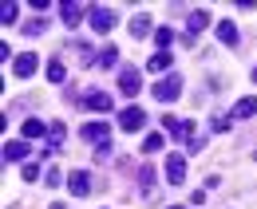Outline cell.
<instances>
[{
	"label": "cell",
	"mask_w": 257,
	"mask_h": 209,
	"mask_svg": "<svg viewBox=\"0 0 257 209\" xmlns=\"http://www.w3.org/2000/svg\"><path fill=\"white\" fill-rule=\"evenodd\" d=\"M249 115H257V99H241L233 107V119H249Z\"/></svg>",
	"instance_id": "e0dca14e"
},
{
	"label": "cell",
	"mask_w": 257,
	"mask_h": 209,
	"mask_svg": "<svg viewBox=\"0 0 257 209\" xmlns=\"http://www.w3.org/2000/svg\"><path fill=\"white\" fill-rule=\"evenodd\" d=\"M155 150H162V134H147L143 138V154H155Z\"/></svg>",
	"instance_id": "7402d4cb"
},
{
	"label": "cell",
	"mask_w": 257,
	"mask_h": 209,
	"mask_svg": "<svg viewBox=\"0 0 257 209\" xmlns=\"http://www.w3.org/2000/svg\"><path fill=\"white\" fill-rule=\"evenodd\" d=\"M0 24H4V28L16 24V4H4V8H0Z\"/></svg>",
	"instance_id": "603a6c76"
},
{
	"label": "cell",
	"mask_w": 257,
	"mask_h": 209,
	"mask_svg": "<svg viewBox=\"0 0 257 209\" xmlns=\"http://www.w3.org/2000/svg\"><path fill=\"white\" fill-rule=\"evenodd\" d=\"M139 87H143V75H139V71H123V75H119V91H123V95H139Z\"/></svg>",
	"instance_id": "9c48e42d"
},
{
	"label": "cell",
	"mask_w": 257,
	"mask_h": 209,
	"mask_svg": "<svg viewBox=\"0 0 257 209\" xmlns=\"http://www.w3.org/2000/svg\"><path fill=\"white\" fill-rule=\"evenodd\" d=\"M170 52H155V56H151V60H147V67H151V71H170Z\"/></svg>",
	"instance_id": "2e32d148"
},
{
	"label": "cell",
	"mask_w": 257,
	"mask_h": 209,
	"mask_svg": "<svg viewBox=\"0 0 257 209\" xmlns=\"http://www.w3.org/2000/svg\"><path fill=\"white\" fill-rule=\"evenodd\" d=\"M178 91H182V75H178V71H170L166 79H159V83H155V91H151V95H155L159 103H174V99H178Z\"/></svg>",
	"instance_id": "6da1fadb"
},
{
	"label": "cell",
	"mask_w": 257,
	"mask_h": 209,
	"mask_svg": "<svg viewBox=\"0 0 257 209\" xmlns=\"http://www.w3.org/2000/svg\"><path fill=\"white\" fill-rule=\"evenodd\" d=\"M111 158V142H103V146H95V162H107Z\"/></svg>",
	"instance_id": "484cf974"
},
{
	"label": "cell",
	"mask_w": 257,
	"mask_h": 209,
	"mask_svg": "<svg viewBox=\"0 0 257 209\" xmlns=\"http://www.w3.org/2000/svg\"><path fill=\"white\" fill-rule=\"evenodd\" d=\"M151 181H155V174H151V166H143V170H139V185H143V189H151Z\"/></svg>",
	"instance_id": "d4e9b609"
},
{
	"label": "cell",
	"mask_w": 257,
	"mask_h": 209,
	"mask_svg": "<svg viewBox=\"0 0 257 209\" xmlns=\"http://www.w3.org/2000/svg\"><path fill=\"white\" fill-rule=\"evenodd\" d=\"M67 185H71V193H75V197H87V193H91V174L75 170V174L67 178Z\"/></svg>",
	"instance_id": "52a82bcc"
},
{
	"label": "cell",
	"mask_w": 257,
	"mask_h": 209,
	"mask_svg": "<svg viewBox=\"0 0 257 209\" xmlns=\"http://www.w3.org/2000/svg\"><path fill=\"white\" fill-rule=\"evenodd\" d=\"M60 142H64V122H52V130H48V146L40 150V154H44V158H48V154H56Z\"/></svg>",
	"instance_id": "8fae6325"
},
{
	"label": "cell",
	"mask_w": 257,
	"mask_h": 209,
	"mask_svg": "<svg viewBox=\"0 0 257 209\" xmlns=\"http://www.w3.org/2000/svg\"><path fill=\"white\" fill-rule=\"evenodd\" d=\"M24 32H28V36H40V32H44V20H32V24H24Z\"/></svg>",
	"instance_id": "83f0119b"
},
{
	"label": "cell",
	"mask_w": 257,
	"mask_h": 209,
	"mask_svg": "<svg viewBox=\"0 0 257 209\" xmlns=\"http://www.w3.org/2000/svg\"><path fill=\"white\" fill-rule=\"evenodd\" d=\"M52 130V122H40V119H28L24 122V138H44Z\"/></svg>",
	"instance_id": "4fadbf2b"
},
{
	"label": "cell",
	"mask_w": 257,
	"mask_h": 209,
	"mask_svg": "<svg viewBox=\"0 0 257 209\" xmlns=\"http://www.w3.org/2000/svg\"><path fill=\"white\" fill-rule=\"evenodd\" d=\"M40 178V166H36V162H28V166H24V181H36Z\"/></svg>",
	"instance_id": "4316f807"
},
{
	"label": "cell",
	"mask_w": 257,
	"mask_h": 209,
	"mask_svg": "<svg viewBox=\"0 0 257 209\" xmlns=\"http://www.w3.org/2000/svg\"><path fill=\"white\" fill-rule=\"evenodd\" d=\"M87 20H91V28H95V32H111V28H115V12H111V8H91Z\"/></svg>",
	"instance_id": "5b68a950"
},
{
	"label": "cell",
	"mask_w": 257,
	"mask_h": 209,
	"mask_svg": "<svg viewBox=\"0 0 257 209\" xmlns=\"http://www.w3.org/2000/svg\"><path fill=\"white\" fill-rule=\"evenodd\" d=\"M155 44H159V52H170V44H174V32H170V28H159V32H155Z\"/></svg>",
	"instance_id": "44dd1931"
},
{
	"label": "cell",
	"mask_w": 257,
	"mask_h": 209,
	"mask_svg": "<svg viewBox=\"0 0 257 209\" xmlns=\"http://www.w3.org/2000/svg\"><path fill=\"white\" fill-rule=\"evenodd\" d=\"M48 79H52V83H64V79H67V67L60 60H52V63H48Z\"/></svg>",
	"instance_id": "d6986e66"
},
{
	"label": "cell",
	"mask_w": 257,
	"mask_h": 209,
	"mask_svg": "<svg viewBox=\"0 0 257 209\" xmlns=\"http://www.w3.org/2000/svg\"><path fill=\"white\" fill-rule=\"evenodd\" d=\"M143 122H147V115H143V107H135V103L119 111V126L131 130V134H135V130H143Z\"/></svg>",
	"instance_id": "7a4b0ae2"
},
{
	"label": "cell",
	"mask_w": 257,
	"mask_h": 209,
	"mask_svg": "<svg viewBox=\"0 0 257 209\" xmlns=\"http://www.w3.org/2000/svg\"><path fill=\"white\" fill-rule=\"evenodd\" d=\"M36 63H40V60H36L32 52H24V56H16V63H12V71H16L20 79H28V75L36 71Z\"/></svg>",
	"instance_id": "ba28073f"
},
{
	"label": "cell",
	"mask_w": 257,
	"mask_h": 209,
	"mask_svg": "<svg viewBox=\"0 0 257 209\" xmlns=\"http://www.w3.org/2000/svg\"><path fill=\"white\" fill-rule=\"evenodd\" d=\"M218 40L233 48V44H237V24H229V20H222V24H218Z\"/></svg>",
	"instance_id": "9a60e30c"
},
{
	"label": "cell",
	"mask_w": 257,
	"mask_h": 209,
	"mask_svg": "<svg viewBox=\"0 0 257 209\" xmlns=\"http://www.w3.org/2000/svg\"><path fill=\"white\" fill-rule=\"evenodd\" d=\"M186 24H190V32H202L206 24H210V12H202V8H198V12H190V16H186Z\"/></svg>",
	"instance_id": "ac0fdd59"
},
{
	"label": "cell",
	"mask_w": 257,
	"mask_h": 209,
	"mask_svg": "<svg viewBox=\"0 0 257 209\" xmlns=\"http://www.w3.org/2000/svg\"><path fill=\"white\" fill-rule=\"evenodd\" d=\"M229 126H233V115L218 111V115H214V130H229Z\"/></svg>",
	"instance_id": "cb8c5ba5"
},
{
	"label": "cell",
	"mask_w": 257,
	"mask_h": 209,
	"mask_svg": "<svg viewBox=\"0 0 257 209\" xmlns=\"http://www.w3.org/2000/svg\"><path fill=\"white\" fill-rule=\"evenodd\" d=\"M115 60H119V52H115V48H103L95 56V67H115Z\"/></svg>",
	"instance_id": "ffe728a7"
},
{
	"label": "cell",
	"mask_w": 257,
	"mask_h": 209,
	"mask_svg": "<svg viewBox=\"0 0 257 209\" xmlns=\"http://www.w3.org/2000/svg\"><path fill=\"white\" fill-rule=\"evenodd\" d=\"M166 181L170 185H182L186 181V158L182 154H166Z\"/></svg>",
	"instance_id": "3957f363"
},
{
	"label": "cell",
	"mask_w": 257,
	"mask_h": 209,
	"mask_svg": "<svg viewBox=\"0 0 257 209\" xmlns=\"http://www.w3.org/2000/svg\"><path fill=\"white\" fill-rule=\"evenodd\" d=\"M20 158H28V142H24V138L4 142V162H20Z\"/></svg>",
	"instance_id": "30bf717a"
},
{
	"label": "cell",
	"mask_w": 257,
	"mask_h": 209,
	"mask_svg": "<svg viewBox=\"0 0 257 209\" xmlns=\"http://www.w3.org/2000/svg\"><path fill=\"white\" fill-rule=\"evenodd\" d=\"M60 16H64L67 28H75V24L83 20V8H79V4H64V8H60Z\"/></svg>",
	"instance_id": "5bb4252c"
},
{
	"label": "cell",
	"mask_w": 257,
	"mask_h": 209,
	"mask_svg": "<svg viewBox=\"0 0 257 209\" xmlns=\"http://www.w3.org/2000/svg\"><path fill=\"white\" fill-rule=\"evenodd\" d=\"M174 209H178V205H174Z\"/></svg>",
	"instance_id": "f546056e"
},
{
	"label": "cell",
	"mask_w": 257,
	"mask_h": 209,
	"mask_svg": "<svg viewBox=\"0 0 257 209\" xmlns=\"http://www.w3.org/2000/svg\"><path fill=\"white\" fill-rule=\"evenodd\" d=\"M253 83H257V67H253Z\"/></svg>",
	"instance_id": "f1b7e54d"
},
{
	"label": "cell",
	"mask_w": 257,
	"mask_h": 209,
	"mask_svg": "<svg viewBox=\"0 0 257 209\" xmlns=\"http://www.w3.org/2000/svg\"><path fill=\"white\" fill-rule=\"evenodd\" d=\"M147 32H151V16H147V12H139V16H131V36H135V40H143Z\"/></svg>",
	"instance_id": "7c38bea8"
},
{
	"label": "cell",
	"mask_w": 257,
	"mask_h": 209,
	"mask_svg": "<svg viewBox=\"0 0 257 209\" xmlns=\"http://www.w3.org/2000/svg\"><path fill=\"white\" fill-rule=\"evenodd\" d=\"M83 138L95 142V146H103V142L111 138V126H107V122H87V126H83Z\"/></svg>",
	"instance_id": "8992f818"
},
{
	"label": "cell",
	"mask_w": 257,
	"mask_h": 209,
	"mask_svg": "<svg viewBox=\"0 0 257 209\" xmlns=\"http://www.w3.org/2000/svg\"><path fill=\"white\" fill-rule=\"evenodd\" d=\"M79 103H83L87 111H99V115H107V111H111V95H107V91H87Z\"/></svg>",
	"instance_id": "277c9868"
}]
</instances>
